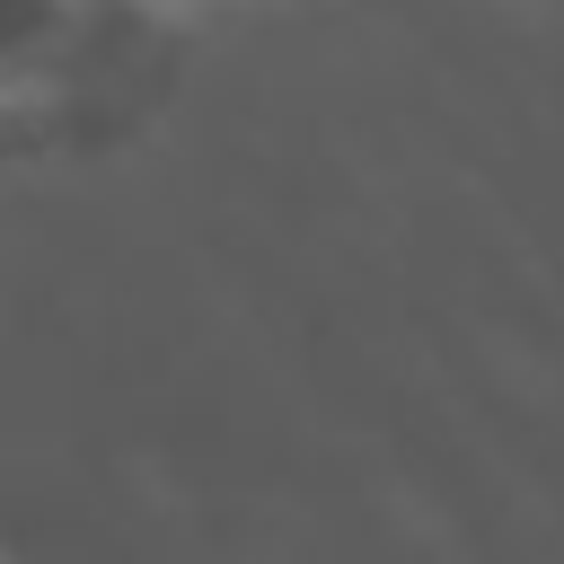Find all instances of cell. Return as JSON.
Wrapping results in <instances>:
<instances>
[{
	"instance_id": "obj_1",
	"label": "cell",
	"mask_w": 564,
	"mask_h": 564,
	"mask_svg": "<svg viewBox=\"0 0 564 564\" xmlns=\"http://www.w3.org/2000/svg\"><path fill=\"white\" fill-rule=\"evenodd\" d=\"M115 132L79 106L53 97H0V167H35V159H70V150H106Z\"/></svg>"
},
{
	"instance_id": "obj_2",
	"label": "cell",
	"mask_w": 564,
	"mask_h": 564,
	"mask_svg": "<svg viewBox=\"0 0 564 564\" xmlns=\"http://www.w3.org/2000/svg\"><path fill=\"white\" fill-rule=\"evenodd\" d=\"M141 9H159V0H141Z\"/></svg>"
}]
</instances>
